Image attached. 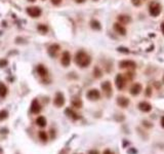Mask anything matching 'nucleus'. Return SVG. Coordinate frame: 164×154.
<instances>
[{
  "instance_id": "nucleus-29",
  "label": "nucleus",
  "mask_w": 164,
  "mask_h": 154,
  "mask_svg": "<svg viewBox=\"0 0 164 154\" xmlns=\"http://www.w3.org/2000/svg\"><path fill=\"white\" fill-rule=\"evenodd\" d=\"M132 3H133L134 5H138H138L140 4V0H132Z\"/></svg>"
},
{
  "instance_id": "nucleus-11",
  "label": "nucleus",
  "mask_w": 164,
  "mask_h": 154,
  "mask_svg": "<svg viewBox=\"0 0 164 154\" xmlns=\"http://www.w3.org/2000/svg\"><path fill=\"white\" fill-rule=\"evenodd\" d=\"M117 21H118L119 24L124 26V25H127L131 22V17L127 15H119L118 17H117Z\"/></svg>"
},
{
  "instance_id": "nucleus-37",
  "label": "nucleus",
  "mask_w": 164,
  "mask_h": 154,
  "mask_svg": "<svg viewBox=\"0 0 164 154\" xmlns=\"http://www.w3.org/2000/svg\"><path fill=\"white\" fill-rule=\"evenodd\" d=\"M163 83H164V76H163Z\"/></svg>"
},
{
  "instance_id": "nucleus-9",
  "label": "nucleus",
  "mask_w": 164,
  "mask_h": 154,
  "mask_svg": "<svg viewBox=\"0 0 164 154\" xmlns=\"http://www.w3.org/2000/svg\"><path fill=\"white\" fill-rule=\"evenodd\" d=\"M54 104L56 107H62L65 104V97L62 93H56V98L54 100Z\"/></svg>"
},
{
  "instance_id": "nucleus-32",
  "label": "nucleus",
  "mask_w": 164,
  "mask_h": 154,
  "mask_svg": "<svg viewBox=\"0 0 164 154\" xmlns=\"http://www.w3.org/2000/svg\"><path fill=\"white\" fill-rule=\"evenodd\" d=\"M160 28H161V31H162V33H163V35H164V22L161 23V26H160Z\"/></svg>"
},
{
  "instance_id": "nucleus-19",
  "label": "nucleus",
  "mask_w": 164,
  "mask_h": 154,
  "mask_svg": "<svg viewBox=\"0 0 164 154\" xmlns=\"http://www.w3.org/2000/svg\"><path fill=\"white\" fill-rule=\"evenodd\" d=\"M7 87L4 83L0 82V98H4L5 95H7Z\"/></svg>"
},
{
  "instance_id": "nucleus-18",
  "label": "nucleus",
  "mask_w": 164,
  "mask_h": 154,
  "mask_svg": "<svg viewBox=\"0 0 164 154\" xmlns=\"http://www.w3.org/2000/svg\"><path fill=\"white\" fill-rule=\"evenodd\" d=\"M65 112H66V114L69 115L70 117H71L72 119H74V120H77V119H79V118H80L79 115H78L77 113L74 112L73 110H71V109H66Z\"/></svg>"
},
{
  "instance_id": "nucleus-17",
  "label": "nucleus",
  "mask_w": 164,
  "mask_h": 154,
  "mask_svg": "<svg viewBox=\"0 0 164 154\" xmlns=\"http://www.w3.org/2000/svg\"><path fill=\"white\" fill-rule=\"evenodd\" d=\"M37 72H38L39 75L42 76V77H45V76H47V74H48L47 69H46L43 65H39L38 67H37Z\"/></svg>"
},
{
  "instance_id": "nucleus-6",
  "label": "nucleus",
  "mask_w": 164,
  "mask_h": 154,
  "mask_svg": "<svg viewBox=\"0 0 164 154\" xmlns=\"http://www.w3.org/2000/svg\"><path fill=\"white\" fill-rule=\"evenodd\" d=\"M86 97H87V99L90 101H97L99 98H101V93H99L97 89L92 88V89H90V91H87Z\"/></svg>"
},
{
  "instance_id": "nucleus-23",
  "label": "nucleus",
  "mask_w": 164,
  "mask_h": 154,
  "mask_svg": "<svg viewBox=\"0 0 164 154\" xmlns=\"http://www.w3.org/2000/svg\"><path fill=\"white\" fill-rule=\"evenodd\" d=\"M101 75H103V72H101V70L99 69V67H95V69H93V76H95V78H101Z\"/></svg>"
},
{
  "instance_id": "nucleus-35",
  "label": "nucleus",
  "mask_w": 164,
  "mask_h": 154,
  "mask_svg": "<svg viewBox=\"0 0 164 154\" xmlns=\"http://www.w3.org/2000/svg\"><path fill=\"white\" fill-rule=\"evenodd\" d=\"M75 1H76L77 3H83V2L85 1V0H75Z\"/></svg>"
},
{
  "instance_id": "nucleus-20",
  "label": "nucleus",
  "mask_w": 164,
  "mask_h": 154,
  "mask_svg": "<svg viewBox=\"0 0 164 154\" xmlns=\"http://www.w3.org/2000/svg\"><path fill=\"white\" fill-rule=\"evenodd\" d=\"M36 124L38 126H40V128H44V126L46 125V119H45V117H43V116H39V117H37Z\"/></svg>"
},
{
  "instance_id": "nucleus-25",
  "label": "nucleus",
  "mask_w": 164,
  "mask_h": 154,
  "mask_svg": "<svg viewBox=\"0 0 164 154\" xmlns=\"http://www.w3.org/2000/svg\"><path fill=\"white\" fill-rule=\"evenodd\" d=\"M39 138H40V140H42V141H46V140H47V134H46L45 132L41 130V132H39Z\"/></svg>"
},
{
  "instance_id": "nucleus-3",
  "label": "nucleus",
  "mask_w": 164,
  "mask_h": 154,
  "mask_svg": "<svg viewBox=\"0 0 164 154\" xmlns=\"http://www.w3.org/2000/svg\"><path fill=\"white\" fill-rule=\"evenodd\" d=\"M119 67L121 69H136V62L131 61V60H123V61L119 62Z\"/></svg>"
},
{
  "instance_id": "nucleus-14",
  "label": "nucleus",
  "mask_w": 164,
  "mask_h": 154,
  "mask_svg": "<svg viewBox=\"0 0 164 154\" xmlns=\"http://www.w3.org/2000/svg\"><path fill=\"white\" fill-rule=\"evenodd\" d=\"M114 30L119 35H122V36H125L126 35V28L123 25L119 24V23H115L114 24Z\"/></svg>"
},
{
  "instance_id": "nucleus-31",
  "label": "nucleus",
  "mask_w": 164,
  "mask_h": 154,
  "mask_svg": "<svg viewBox=\"0 0 164 154\" xmlns=\"http://www.w3.org/2000/svg\"><path fill=\"white\" fill-rule=\"evenodd\" d=\"M103 154H114V153H113V152L111 151V150L107 149V150H105V151H104V153H103Z\"/></svg>"
},
{
  "instance_id": "nucleus-2",
  "label": "nucleus",
  "mask_w": 164,
  "mask_h": 154,
  "mask_svg": "<svg viewBox=\"0 0 164 154\" xmlns=\"http://www.w3.org/2000/svg\"><path fill=\"white\" fill-rule=\"evenodd\" d=\"M161 10H162V7L158 2H151L150 3L149 13H150V15H151V17H157L158 15L161 13Z\"/></svg>"
},
{
  "instance_id": "nucleus-15",
  "label": "nucleus",
  "mask_w": 164,
  "mask_h": 154,
  "mask_svg": "<svg viewBox=\"0 0 164 154\" xmlns=\"http://www.w3.org/2000/svg\"><path fill=\"white\" fill-rule=\"evenodd\" d=\"M60 49V46L58 45V44H51V45L48 47V54H49L50 56L54 58V56H56V54H58Z\"/></svg>"
},
{
  "instance_id": "nucleus-34",
  "label": "nucleus",
  "mask_w": 164,
  "mask_h": 154,
  "mask_svg": "<svg viewBox=\"0 0 164 154\" xmlns=\"http://www.w3.org/2000/svg\"><path fill=\"white\" fill-rule=\"evenodd\" d=\"M151 95V88L148 87L147 88V95Z\"/></svg>"
},
{
  "instance_id": "nucleus-22",
  "label": "nucleus",
  "mask_w": 164,
  "mask_h": 154,
  "mask_svg": "<svg viewBox=\"0 0 164 154\" xmlns=\"http://www.w3.org/2000/svg\"><path fill=\"white\" fill-rule=\"evenodd\" d=\"M90 26L92 29H95V30H101V24H99V22H97V20H92L90 22Z\"/></svg>"
},
{
  "instance_id": "nucleus-7",
  "label": "nucleus",
  "mask_w": 164,
  "mask_h": 154,
  "mask_svg": "<svg viewBox=\"0 0 164 154\" xmlns=\"http://www.w3.org/2000/svg\"><path fill=\"white\" fill-rule=\"evenodd\" d=\"M27 13L31 17H39L41 15V9L37 6H31L27 8Z\"/></svg>"
},
{
  "instance_id": "nucleus-26",
  "label": "nucleus",
  "mask_w": 164,
  "mask_h": 154,
  "mask_svg": "<svg viewBox=\"0 0 164 154\" xmlns=\"http://www.w3.org/2000/svg\"><path fill=\"white\" fill-rule=\"evenodd\" d=\"M38 30L41 31L42 33H46V32H47V30H48V28L45 26V25H39V26H38Z\"/></svg>"
},
{
  "instance_id": "nucleus-30",
  "label": "nucleus",
  "mask_w": 164,
  "mask_h": 154,
  "mask_svg": "<svg viewBox=\"0 0 164 154\" xmlns=\"http://www.w3.org/2000/svg\"><path fill=\"white\" fill-rule=\"evenodd\" d=\"M160 124H161V126L164 128V116H162L161 119H160Z\"/></svg>"
},
{
  "instance_id": "nucleus-10",
  "label": "nucleus",
  "mask_w": 164,
  "mask_h": 154,
  "mask_svg": "<svg viewBox=\"0 0 164 154\" xmlns=\"http://www.w3.org/2000/svg\"><path fill=\"white\" fill-rule=\"evenodd\" d=\"M142 91V86L140 83L138 82H136L133 83V84L131 85V87H130V93H131L132 95H138L140 93V91Z\"/></svg>"
},
{
  "instance_id": "nucleus-28",
  "label": "nucleus",
  "mask_w": 164,
  "mask_h": 154,
  "mask_svg": "<svg viewBox=\"0 0 164 154\" xmlns=\"http://www.w3.org/2000/svg\"><path fill=\"white\" fill-rule=\"evenodd\" d=\"M50 1H51V3L54 5H58L60 2H62V0H50Z\"/></svg>"
},
{
  "instance_id": "nucleus-5",
  "label": "nucleus",
  "mask_w": 164,
  "mask_h": 154,
  "mask_svg": "<svg viewBox=\"0 0 164 154\" xmlns=\"http://www.w3.org/2000/svg\"><path fill=\"white\" fill-rule=\"evenodd\" d=\"M115 83H116V86L119 91L123 89L124 88V86H125V84H126L125 77H124L123 75H121V74H118V75L116 76V78H115Z\"/></svg>"
},
{
  "instance_id": "nucleus-1",
  "label": "nucleus",
  "mask_w": 164,
  "mask_h": 154,
  "mask_svg": "<svg viewBox=\"0 0 164 154\" xmlns=\"http://www.w3.org/2000/svg\"><path fill=\"white\" fill-rule=\"evenodd\" d=\"M75 63H76V65L79 66L80 68H86L90 65L91 58L87 52H84V50H79V52H76Z\"/></svg>"
},
{
  "instance_id": "nucleus-33",
  "label": "nucleus",
  "mask_w": 164,
  "mask_h": 154,
  "mask_svg": "<svg viewBox=\"0 0 164 154\" xmlns=\"http://www.w3.org/2000/svg\"><path fill=\"white\" fill-rule=\"evenodd\" d=\"M89 154H99V152L95 150H91V151H89Z\"/></svg>"
},
{
  "instance_id": "nucleus-12",
  "label": "nucleus",
  "mask_w": 164,
  "mask_h": 154,
  "mask_svg": "<svg viewBox=\"0 0 164 154\" xmlns=\"http://www.w3.org/2000/svg\"><path fill=\"white\" fill-rule=\"evenodd\" d=\"M41 111V105L39 104L38 100L35 99L32 101V104H31V112L34 113V114H38Z\"/></svg>"
},
{
  "instance_id": "nucleus-24",
  "label": "nucleus",
  "mask_w": 164,
  "mask_h": 154,
  "mask_svg": "<svg viewBox=\"0 0 164 154\" xmlns=\"http://www.w3.org/2000/svg\"><path fill=\"white\" fill-rule=\"evenodd\" d=\"M8 117V112L6 110H1L0 111V121L6 119Z\"/></svg>"
},
{
  "instance_id": "nucleus-38",
  "label": "nucleus",
  "mask_w": 164,
  "mask_h": 154,
  "mask_svg": "<svg viewBox=\"0 0 164 154\" xmlns=\"http://www.w3.org/2000/svg\"><path fill=\"white\" fill-rule=\"evenodd\" d=\"M95 1H97V0H95Z\"/></svg>"
},
{
  "instance_id": "nucleus-13",
  "label": "nucleus",
  "mask_w": 164,
  "mask_h": 154,
  "mask_svg": "<svg viewBox=\"0 0 164 154\" xmlns=\"http://www.w3.org/2000/svg\"><path fill=\"white\" fill-rule=\"evenodd\" d=\"M138 109H140V111H142V112H145V113L150 112V111L152 110V105L150 104V103L142 101V102H140V104H138Z\"/></svg>"
},
{
  "instance_id": "nucleus-16",
  "label": "nucleus",
  "mask_w": 164,
  "mask_h": 154,
  "mask_svg": "<svg viewBox=\"0 0 164 154\" xmlns=\"http://www.w3.org/2000/svg\"><path fill=\"white\" fill-rule=\"evenodd\" d=\"M117 104L122 108H126L129 105V100L125 97H118L117 98Z\"/></svg>"
},
{
  "instance_id": "nucleus-21",
  "label": "nucleus",
  "mask_w": 164,
  "mask_h": 154,
  "mask_svg": "<svg viewBox=\"0 0 164 154\" xmlns=\"http://www.w3.org/2000/svg\"><path fill=\"white\" fill-rule=\"evenodd\" d=\"M72 105H73V107H76V108H81L82 107V102L80 99L78 98H75L72 100Z\"/></svg>"
},
{
  "instance_id": "nucleus-36",
  "label": "nucleus",
  "mask_w": 164,
  "mask_h": 154,
  "mask_svg": "<svg viewBox=\"0 0 164 154\" xmlns=\"http://www.w3.org/2000/svg\"><path fill=\"white\" fill-rule=\"evenodd\" d=\"M30 2H34V1H36V0H29Z\"/></svg>"
},
{
  "instance_id": "nucleus-8",
  "label": "nucleus",
  "mask_w": 164,
  "mask_h": 154,
  "mask_svg": "<svg viewBox=\"0 0 164 154\" xmlns=\"http://www.w3.org/2000/svg\"><path fill=\"white\" fill-rule=\"evenodd\" d=\"M60 63L64 67H68L71 63V54L69 52H64L62 54V58H60Z\"/></svg>"
},
{
  "instance_id": "nucleus-4",
  "label": "nucleus",
  "mask_w": 164,
  "mask_h": 154,
  "mask_svg": "<svg viewBox=\"0 0 164 154\" xmlns=\"http://www.w3.org/2000/svg\"><path fill=\"white\" fill-rule=\"evenodd\" d=\"M101 86L107 98H110L111 95H113V88H112V85H111L110 81H105V82L101 83Z\"/></svg>"
},
{
  "instance_id": "nucleus-27",
  "label": "nucleus",
  "mask_w": 164,
  "mask_h": 154,
  "mask_svg": "<svg viewBox=\"0 0 164 154\" xmlns=\"http://www.w3.org/2000/svg\"><path fill=\"white\" fill-rule=\"evenodd\" d=\"M7 64H8L7 60H5V59H1V60H0V68H4V67H6Z\"/></svg>"
}]
</instances>
